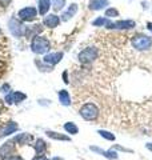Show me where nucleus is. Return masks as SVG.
Returning a JSON list of instances; mask_svg holds the SVG:
<instances>
[{
	"instance_id": "ddd939ff",
	"label": "nucleus",
	"mask_w": 152,
	"mask_h": 160,
	"mask_svg": "<svg viewBox=\"0 0 152 160\" xmlns=\"http://www.w3.org/2000/svg\"><path fill=\"white\" fill-rule=\"evenodd\" d=\"M108 6V0H89V8L92 11H99Z\"/></svg>"
},
{
	"instance_id": "412c9836",
	"label": "nucleus",
	"mask_w": 152,
	"mask_h": 160,
	"mask_svg": "<svg viewBox=\"0 0 152 160\" xmlns=\"http://www.w3.org/2000/svg\"><path fill=\"white\" fill-rule=\"evenodd\" d=\"M64 129H65V131H67L68 133H72V135H76V133L79 132V128L76 127V124H75V123H71V122L64 124Z\"/></svg>"
},
{
	"instance_id": "f03ea898",
	"label": "nucleus",
	"mask_w": 152,
	"mask_h": 160,
	"mask_svg": "<svg viewBox=\"0 0 152 160\" xmlns=\"http://www.w3.org/2000/svg\"><path fill=\"white\" fill-rule=\"evenodd\" d=\"M132 47L138 51H147L152 47V39L149 36H144V35H136L131 40Z\"/></svg>"
},
{
	"instance_id": "7c9ffc66",
	"label": "nucleus",
	"mask_w": 152,
	"mask_h": 160,
	"mask_svg": "<svg viewBox=\"0 0 152 160\" xmlns=\"http://www.w3.org/2000/svg\"><path fill=\"white\" fill-rule=\"evenodd\" d=\"M147 26H148V29L149 31H152V23L149 22V23H147Z\"/></svg>"
},
{
	"instance_id": "b1692460",
	"label": "nucleus",
	"mask_w": 152,
	"mask_h": 160,
	"mask_svg": "<svg viewBox=\"0 0 152 160\" xmlns=\"http://www.w3.org/2000/svg\"><path fill=\"white\" fill-rule=\"evenodd\" d=\"M101 138H104V139H107V140H115V135L114 133H111V132H108V131H104V129H100V131L98 132Z\"/></svg>"
},
{
	"instance_id": "9b49d317",
	"label": "nucleus",
	"mask_w": 152,
	"mask_h": 160,
	"mask_svg": "<svg viewBox=\"0 0 152 160\" xmlns=\"http://www.w3.org/2000/svg\"><path fill=\"white\" fill-rule=\"evenodd\" d=\"M44 26L48 27V28H55L59 26L60 23V18L56 16V15H47V16L44 18Z\"/></svg>"
},
{
	"instance_id": "aec40b11",
	"label": "nucleus",
	"mask_w": 152,
	"mask_h": 160,
	"mask_svg": "<svg viewBox=\"0 0 152 160\" xmlns=\"http://www.w3.org/2000/svg\"><path fill=\"white\" fill-rule=\"evenodd\" d=\"M47 136L51 138V139H55V140H63V142H69V138L65 136V135H62V133H58L55 131H47Z\"/></svg>"
},
{
	"instance_id": "cd10ccee",
	"label": "nucleus",
	"mask_w": 152,
	"mask_h": 160,
	"mask_svg": "<svg viewBox=\"0 0 152 160\" xmlns=\"http://www.w3.org/2000/svg\"><path fill=\"white\" fill-rule=\"evenodd\" d=\"M7 160H23V159L20 156H18V155H13V156H9Z\"/></svg>"
},
{
	"instance_id": "0eeeda50",
	"label": "nucleus",
	"mask_w": 152,
	"mask_h": 160,
	"mask_svg": "<svg viewBox=\"0 0 152 160\" xmlns=\"http://www.w3.org/2000/svg\"><path fill=\"white\" fill-rule=\"evenodd\" d=\"M136 26L134 20H120V22H116V23H111L108 24V28H112V29H131Z\"/></svg>"
},
{
	"instance_id": "1a4fd4ad",
	"label": "nucleus",
	"mask_w": 152,
	"mask_h": 160,
	"mask_svg": "<svg viewBox=\"0 0 152 160\" xmlns=\"http://www.w3.org/2000/svg\"><path fill=\"white\" fill-rule=\"evenodd\" d=\"M25 98H27V96H25V93L16 91V92H13V93L7 95V96H6V102H7L8 104H12V103H22V102H24V100H25Z\"/></svg>"
},
{
	"instance_id": "6ab92c4d",
	"label": "nucleus",
	"mask_w": 152,
	"mask_h": 160,
	"mask_svg": "<svg viewBox=\"0 0 152 160\" xmlns=\"http://www.w3.org/2000/svg\"><path fill=\"white\" fill-rule=\"evenodd\" d=\"M45 149H47V144L43 139H38L36 140V144H35V151H36L38 155H43L45 152Z\"/></svg>"
},
{
	"instance_id": "393cba45",
	"label": "nucleus",
	"mask_w": 152,
	"mask_h": 160,
	"mask_svg": "<svg viewBox=\"0 0 152 160\" xmlns=\"http://www.w3.org/2000/svg\"><path fill=\"white\" fill-rule=\"evenodd\" d=\"M116 16H119L118 9H115V8H108L107 11H105V18H116Z\"/></svg>"
},
{
	"instance_id": "a878e982",
	"label": "nucleus",
	"mask_w": 152,
	"mask_h": 160,
	"mask_svg": "<svg viewBox=\"0 0 152 160\" xmlns=\"http://www.w3.org/2000/svg\"><path fill=\"white\" fill-rule=\"evenodd\" d=\"M9 3H11V0H0V6L2 7H7Z\"/></svg>"
},
{
	"instance_id": "20e7f679",
	"label": "nucleus",
	"mask_w": 152,
	"mask_h": 160,
	"mask_svg": "<svg viewBox=\"0 0 152 160\" xmlns=\"http://www.w3.org/2000/svg\"><path fill=\"white\" fill-rule=\"evenodd\" d=\"M95 59H98V49L94 47L85 48L79 53V62L82 64H89V63H92Z\"/></svg>"
},
{
	"instance_id": "6e6552de",
	"label": "nucleus",
	"mask_w": 152,
	"mask_h": 160,
	"mask_svg": "<svg viewBox=\"0 0 152 160\" xmlns=\"http://www.w3.org/2000/svg\"><path fill=\"white\" fill-rule=\"evenodd\" d=\"M18 129V124L15 122H9L7 124L0 127V138H4V136H8V135L13 133L15 131Z\"/></svg>"
},
{
	"instance_id": "2f4dec72",
	"label": "nucleus",
	"mask_w": 152,
	"mask_h": 160,
	"mask_svg": "<svg viewBox=\"0 0 152 160\" xmlns=\"http://www.w3.org/2000/svg\"><path fill=\"white\" fill-rule=\"evenodd\" d=\"M0 111H3V102L0 100Z\"/></svg>"
},
{
	"instance_id": "2eb2a0df",
	"label": "nucleus",
	"mask_w": 152,
	"mask_h": 160,
	"mask_svg": "<svg viewBox=\"0 0 152 160\" xmlns=\"http://www.w3.org/2000/svg\"><path fill=\"white\" fill-rule=\"evenodd\" d=\"M91 151L98 152V153H100V155H103L104 158L111 159V160H116V159H118V153H116L115 151H103V149H100V148H98V147H91Z\"/></svg>"
},
{
	"instance_id": "423d86ee",
	"label": "nucleus",
	"mask_w": 152,
	"mask_h": 160,
	"mask_svg": "<svg viewBox=\"0 0 152 160\" xmlns=\"http://www.w3.org/2000/svg\"><path fill=\"white\" fill-rule=\"evenodd\" d=\"M36 9H35L33 7H25L23 9H20L18 16L20 20H23V22H32V20L36 19Z\"/></svg>"
},
{
	"instance_id": "f257e3e1",
	"label": "nucleus",
	"mask_w": 152,
	"mask_h": 160,
	"mask_svg": "<svg viewBox=\"0 0 152 160\" xmlns=\"http://www.w3.org/2000/svg\"><path fill=\"white\" fill-rule=\"evenodd\" d=\"M49 47H51V44H49V40L48 39H45L43 36H39V35L32 39L31 49H32L35 53H39V55L45 53L49 49Z\"/></svg>"
},
{
	"instance_id": "4468645a",
	"label": "nucleus",
	"mask_w": 152,
	"mask_h": 160,
	"mask_svg": "<svg viewBox=\"0 0 152 160\" xmlns=\"http://www.w3.org/2000/svg\"><path fill=\"white\" fill-rule=\"evenodd\" d=\"M76 12H78V4H71L67 11L62 15V20L63 22H67V20H69L71 18L75 16Z\"/></svg>"
},
{
	"instance_id": "c85d7f7f",
	"label": "nucleus",
	"mask_w": 152,
	"mask_h": 160,
	"mask_svg": "<svg viewBox=\"0 0 152 160\" xmlns=\"http://www.w3.org/2000/svg\"><path fill=\"white\" fill-rule=\"evenodd\" d=\"M63 79H64V83H68V79H67V71L63 73Z\"/></svg>"
},
{
	"instance_id": "4be33fe9",
	"label": "nucleus",
	"mask_w": 152,
	"mask_h": 160,
	"mask_svg": "<svg viewBox=\"0 0 152 160\" xmlns=\"http://www.w3.org/2000/svg\"><path fill=\"white\" fill-rule=\"evenodd\" d=\"M94 26L95 27H99V26H108L109 24V20L108 18H98L96 20H94Z\"/></svg>"
},
{
	"instance_id": "9d476101",
	"label": "nucleus",
	"mask_w": 152,
	"mask_h": 160,
	"mask_svg": "<svg viewBox=\"0 0 152 160\" xmlns=\"http://www.w3.org/2000/svg\"><path fill=\"white\" fill-rule=\"evenodd\" d=\"M63 58V52H53V53H48L44 56V63L45 64H51V66H55L58 64Z\"/></svg>"
},
{
	"instance_id": "39448f33",
	"label": "nucleus",
	"mask_w": 152,
	"mask_h": 160,
	"mask_svg": "<svg viewBox=\"0 0 152 160\" xmlns=\"http://www.w3.org/2000/svg\"><path fill=\"white\" fill-rule=\"evenodd\" d=\"M8 26H9V31H11V33L16 38H22L25 33V31H27V28H25L20 22H18V19H15V18H12L11 20H9Z\"/></svg>"
},
{
	"instance_id": "a211bd4d",
	"label": "nucleus",
	"mask_w": 152,
	"mask_h": 160,
	"mask_svg": "<svg viewBox=\"0 0 152 160\" xmlns=\"http://www.w3.org/2000/svg\"><path fill=\"white\" fill-rule=\"evenodd\" d=\"M31 139H32L31 135H28V133H20V135H18V136L15 138V142L19 143V144H22V146H24V144H28L29 142H31Z\"/></svg>"
},
{
	"instance_id": "5701e85b",
	"label": "nucleus",
	"mask_w": 152,
	"mask_h": 160,
	"mask_svg": "<svg viewBox=\"0 0 152 160\" xmlns=\"http://www.w3.org/2000/svg\"><path fill=\"white\" fill-rule=\"evenodd\" d=\"M65 6V0H52V7L55 11H60Z\"/></svg>"
},
{
	"instance_id": "7ed1b4c3",
	"label": "nucleus",
	"mask_w": 152,
	"mask_h": 160,
	"mask_svg": "<svg viewBox=\"0 0 152 160\" xmlns=\"http://www.w3.org/2000/svg\"><path fill=\"white\" fill-rule=\"evenodd\" d=\"M80 115H82L83 119H85V120H95L99 116V109L95 104L87 103L80 108Z\"/></svg>"
},
{
	"instance_id": "bb28decb",
	"label": "nucleus",
	"mask_w": 152,
	"mask_h": 160,
	"mask_svg": "<svg viewBox=\"0 0 152 160\" xmlns=\"http://www.w3.org/2000/svg\"><path fill=\"white\" fill-rule=\"evenodd\" d=\"M32 160H48L45 156H43V155H38V156H35Z\"/></svg>"
},
{
	"instance_id": "c756f323",
	"label": "nucleus",
	"mask_w": 152,
	"mask_h": 160,
	"mask_svg": "<svg viewBox=\"0 0 152 160\" xmlns=\"http://www.w3.org/2000/svg\"><path fill=\"white\" fill-rule=\"evenodd\" d=\"M145 147L149 149V151H152V143H148V144H145Z\"/></svg>"
},
{
	"instance_id": "dca6fc26",
	"label": "nucleus",
	"mask_w": 152,
	"mask_h": 160,
	"mask_svg": "<svg viewBox=\"0 0 152 160\" xmlns=\"http://www.w3.org/2000/svg\"><path fill=\"white\" fill-rule=\"evenodd\" d=\"M58 96H59V102L62 103L63 106H69V104H71V98H69L68 91H65V89H62V91H59Z\"/></svg>"
},
{
	"instance_id": "f8f14e48",
	"label": "nucleus",
	"mask_w": 152,
	"mask_h": 160,
	"mask_svg": "<svg viewBox=\"0 0 152 160\" xmlns=\"http://www.w3.org/2000/svg\"><path fill=\"white\" fill-rule=\"evenodd\" d=\"M13 151V143L12 142H8V143H4L2 147H0V158L2 159H8L9 155L12 153Z\"/></svg>"
},
{
	"instance_id": "f3484780",
	"label": "nucleus",
	"mask_w": 152,
	"mask_h": 160,
	"mask_svg": "<svg viewBox=\"0 0 152 160\" xmlns=\"http://www.w3.org/2000/svg\"><path fill=\"white\" fill-rule=\"evenodd\" d=\"M51 7V0H39V13L45 15Z\"/></svg>"
}]
</instances>
